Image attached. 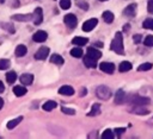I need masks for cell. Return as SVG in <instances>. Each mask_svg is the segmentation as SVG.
<instances>
[{
    "mask_svg": "<svg viewBox=\"0 0 153 139\" xmlns=\"http://www.w3.org/2000/svg\"><path fill=\"white\" fill-rule=\"evenodd\" d=\"M110 49H111L112 51H115L116 53H118V55H124L123 37H122V33H121V32H117V33L115 34V38H114L112 42H111Z\"/></svg>",
    "mask_w": 153,
    "mask_h": 139,
    "instance_id": "cell-1",
    "label": "cell"
},
{
    "mask_svg": "<svg viewBox=\"0 0 153 139\" xmlns=\"http://www.w3.org/2000/svg\"><path fill=\"white\" fill-rule=\"evenodd\" d=\"M96 94L100 100H109L111 97V90L106 86H99L96 89Z\"/></svg>",
    "mask_w": 153,
    "mask_h": 139,
    "instance_id": "cell-2",
    "label": "cell"
},
{
    "mask_svg": "<svg viewBox=\"0 0 153 139\" xmlns=\"http://www.w3.org/2000/svg\"><path fill=\"white\" fill-rule=\"evenodd\" d=\"M63 21H65V24H66L69 29H74V27L76 26V24H78V19H76V17H75L74 14H72V13L66 14L65 18H63Z\"/></svg>",
    "mask_w": 153,
    "mask_h": 139,
    "instance_id": "cell-3",
    "label": "cell"
},
{
    "mask_svg": "<svg viewBox=\"0 0 153 139\" xmlns=\"http://www.w3.org/2000/svg\"><path fill=\"white\" fill-rule=\"evenodd\" d=\"M97 24H98V20H97L96 18H91V19L86 20V21L82 24V30H84L85 32H90V31H92V30L96 27Z\"/></svg>",
    "mask_w": 153,
    "mask_h": 139,
    "instance_id": "cell-4",
    "label": "cell"
},
{
    "mask_svg": "<svg viewBox=\"0 0 153 139\" xmlns=\"http://www.w3.org/2000/svg\"><path fill=\"white\" fill-rule=\"evenodd\" d=\"M32 20H33V24H35V25H39V24L43 21V11H42L41 7H37V8L35 10Z\"/></svg>",
    "mask_w": 153,
    "mask_h": 139,
    "instance_id": "cell-5",
    "label": "cell"
},
{
    "mask_svg": "<svg viewBox=\"0 0 153 139\" xmlns=\"http://www.w3.org/2000/svg\"><path fill=\"white\" fill-rule=\"evenodd\" d=\"M47 37H48V33H47L45 31L38 30V31L35 32V34L32 36V39H33L35 42H37V43H43V42L47 39Z\"/></svg>",
    "mask_w": 153,
    "mask_h": 139,
    "instance_id": "cell-6",
    "label": "cell"
},
{
    "mask_svg": "<svg viewBox=\"0 0 153 139\" xmlns=\"http://www.w3.org/2000/svg\"><path fill=\"white\" fill-rule=\"evenodd\" d=\"M48 55H49V49L47 46H42L35 53V58L36 59H45L48 57Z\"/></svg>",
    "mask_w": 153,
    "mask_h": 139,
    "instance_id": "cell-7",
    "label": "cell"
},
{
    "mask_svg": "<svg viewBox=\"0 0 153 139\" xmlns=\"http://www.w3.org/2000/svg\"><path fill=\"white\" fill-rule=\"evenodd\" d=\"M99 69H100L102 71L106 72V74H112V72H114V70H115V65H114V63L103 62V63H100Z\"/></svg>",
    "mask_w": 153,
    "mask_h": 139,
    "instance_id": "cell-8",
    "label": "cell"
},
{
    "mask_svg": "<svg viewBox=\"0 0 153 139\" xmlns=\"http://www.w3.org/2000/svg\"><path fill=\"white\" fill-rule=\"evenodd\" d=\"M136 13V4H131L123 10V14L127 17H134Z\"/></svg>",
    "mask_w": 153,
    "mask_h": 139,
    "instance_id": "cell-9",
    "label": "cell"
},
{
    "mask_svg": "<svg viewBox=\"0 0 153 139\" xmlns=\"http://www.w3.org/2000/svg\"><path fill=\"white\" fill-rule=\"evenodd\" d=\"M32 18H33V14H14V15H12V19L17 20V21H29V20H32Z\"/></svg>",
    "mask_w": 153,
    "mask_h": 139,
    "instance_id": "cell-10",
    "label": "cell"
},
{
    "mask_svg": "<svg viewBox=\"0 0 153 139\" xmlns=\"http://www.w3.org/2000/svg\"><path fill=\"white\" fill-rule=\"evenodd\" d=\"M19 80H20V82H22L23 84L29 86V84H31V83L33 82V75H32V74H23V75L19 77Z\"/></svg>",
    "mask_w": 153,
    "mask_h": 139,
    "instance_id": "cell-11",
    "label": "cell"
},
{
    "mask_svg": "<svg viewBox=\"0 0 153 139\" xmlns=\"http://www.w3.org/2000/svg\"><path fill=\"white\" fill-rule=\"evenodd\" d=\"M84 64L87 68H96L97 67V59H94V58L90 57L88 55H86L84 57Z\"/></svg>",
    "mask_w": 153,
    "mask_h": 139,
    "instance_id": "cell-12",
    "label": "cell"
},
{
    "mask_svg": "<svg viewBox=\"0 0 153 139\" xmlns=\"http://www.w3.org/2000/svg\"><path fill=\"white\" fill-rule=\"evenodd\" d=\"M59 93L62 94V95L69 96V95H73V94H74V89H73V87H71V86H62V87L59 88Z\"/></svg>",
    "mask_w": 153,
    "mask_h": 139,
    "instance_id": "cell-13",
    "label": "cell"
},
{
    "mask_svg": "<svg viewBox=\"0 0 153 139\" xmlns=\"http://www.w3.org/2000/svg\"><path fill=\"white\" fill-rule=\"evenodd\" d=\"M133 103L135 106H143V105L149 103V99L148 97H142V96H136V97L133 99Z\"/></svg>",
    "mask_w": 153,
    "mask_h": 139,
    "instance_id": "cell-14",
    "label": "cell"
},
{
    "mask_svg": "<svg viewBox=\"0 0 153 139\" xmlns=\"http://www.w3.org/2000/svg\"><path fill=\"white\" fill-rule=\"evenodd\" d=\"M88 39L85 38V37H74L72 39V44L76 45V46H84L85 44H87Z\"/></svg>",
    "mask_w": 153,
    "mask_h": 139,
    "instance_id": "cell-15",
    "label": "cell"
},
{
    "mask_svg": "<svg viewBox=\"0 0 153 139\" xmlns=\"http://www.w3.org/2000/svg\"><path fill=\"white\" fill-rule=\"evenodd\" d=\"M87 55H88L90 57L94 58V59H98V58H100L102 52H100L99 50L94 49V48H88V49H87Z\"/></svg>",
    "mask_w": 153,
    "mask_h": 139,
    "instance_id": "cell-16",
    "label": "cell"
},
{
    "mask_svg": "<svg viewBox=\"0 0 153 139\" xmlns=\"http://www.w3.org/2000/svg\"><path fill=\"white\" fill-rule=\"evenodd\" d=\"M131 68H133V65H131L130 62H128V61H123V62L120 63L118 70H120L121 72H126V71H129Z\"/></svg>",
    "mask_w": 153,
    "mask_h": 139,
    "instance_id": "cell-17",
    "label": "cell"
},
{
    "mask_svg": "<svg viewBox=\"0 0 153 139\" xmlns=\"http://www.w3.org/2000/svg\"><path fill=\"white\" fill-rule=\"evenodd\" d=\"M26 91L27 90L24 86H14V88H13V93L16 96H23L26 94Z\"/></svg>",
    "mask_w": 153,
    "mask_h": 139,
    "instance_id": "cell-18",
    "label": "cell"
},
{
    "mask_svg": "<svg viewBox=\"0 0 153 139\" xmlns=\"http://www.w3.org/2000/svg\"><path fill=\"white\" fill-rule=\"evenodd\" d=\"M102 17H103V20L105 23H108V24H110V23L114 21V13L110 12V11H104Z\"/></svg>",
    "mask_w": 153,
    "mask_h": 139,
    "instance_id": "cell-19",
    "label": "cell"
},
{
    "mask_svg": "<svg viewBox=\"0 0 153 139\" xmlns=\"http://www.w3.org/2000/svg\"><path fill=\"white\" fill-rule=\"evenodd\" d=\"M50 62H51V63H54V64L61 65V64H63L65 59H63V58H62L60 55H57V53H54V55H51V57H50Z\"/></svg>",
    "mask_w": 153,
    "mask_h": 139,
    "instance_id": "cell-20",
    "label": "cell"
},
{
    "mask_svg": "<svg viewBox=\"0 0 153 139\" xmlns=\"http://www.w3.org/2000/svg\"><path fill=\"white\" fill-rule=\"evenodd\" d=\"M27 52V49H26V46L25 45H18L17 48H16V56L17 57H23L25 53Z\"/></svg>",
    "mask_w": 153,
    "mask_h": 139,
    "instance_id": "cell-21",
    "label": "cell"
},
{
    "mask_svg": "<svg viewBox=\"0 0 153 139\" xmlns=\"http://www.w3.org/2000/svg\"><path fill=\"white\" fill-rule=\"evenodd\" d=\"M124 97H126V93H124L122 89H120V90L116 93V96H115V102H116L117 105H118V103H123Z\"/></svg>",
    "mask_w": 153,
    "mask_h": 139,
    "instance_id": "cell-22",
    "label": "cell"
},
{
    "mask_svg": "<svg viewBox=\"0 0 153 139\" xmlns=\"http://www.w3.org/2000/svg\"><path fill=\"white\" fill-rule=\"evenodd\" d=\"M22 120H23V116H18V118H16V119L10 120V121L7 122V125H6V126H7V128H8V129H12V128H14V127H16V126L22 121Z\"/></svg>",
    "mask_w": 153,
    "mask_h": 139,
    "instance_id": "cell-23",
    "label": "cell"
},
{
    "mask_svg": "<svg viewBox=\"0 0 153 139\" xmlns=\"http://www.w3.org/2000/svg\"><path fill=\"white\" fill-rule=\"evenodd\" d=\"M16 80H17V74H16L14 71H8V72L6 74V81H7L10 84L14 83Z\"/></svg>",
    "mask_w": 153,
    "mask_h": 139,
    "instance_id": "cell-24",
    "label": "cell"
},
{
    "mask_svg": "<svg viewBox=\"0 0 153 139\" xmlns=\"http://www.w3.org/2000/svg\"><path fill=\"white\" fill-rule=\"evenodd\" d=\"M99 113H100V105H99V103H94V105L92 106V108H91V112H90L87 115L94 116V115H98Z\"/></svg>",
    "mask_w": 153,
    "mask_h": 139,
    "instance_id": "cell-25",
    "label": "cell"
},
{
    "mask_svg": "<svg viewBox=\"0 0 153 139\" xmlns=\"http://www.w3.org/2000/svg\"><path fill=\"white\" fill-rule=\"evenodd\" d=\"M71 55H72L73 57H75V58H80V57H82L84 52H82L81 48L78 46V48H74V49L71 50Z\"/></svg>",
    "mask_w": 153,
    "mask_h": 139,
    "instance_id": "cell-26",
    "label": "cell"
},
{
    "mask_svg": "<svg viewBox=\"0 0 153 139\" xmlns=\"http://www.w3.org/2000/svg\"><path fill=\"white\" fill-rule=\"evenodd\" d=\"M55 107H56V102L55 101H47L45 103H43V109L47 110V112L53 110Z\"/></svg>",
    "mask_w": 153,
    "mask_h": 139,
    "instance_id": "cell-27",
    "label": "cell"
},
{
    "mask_svg": "<svg viewBox=\"0 0 153 139\" xmlns=\"http://www.w3.org/2000/svg\"><path fill=\"white\" fill-rule=\"evenodd\" d=\"M152 63H148V62H146V63H142V64H140L139 67H137V71H147V70H149V69H152Z\"/></svg>",
    "mask_w": 153,
    "mask_h": 139,
    "instance_id": "cell-28",
    "label": "cell"
},
{
    "mask_svg": "<svg viewBox=\"0 0 153 139\" xmlns=\"http://www.w3.org/2000/svg\"><path fill=\"white\" fill-rule=\"evenodd\" d=\"M143 29H148V30H153V19L152 18H147L143 20L142 23Z\"/></svg>",
    "mask_w": 153,
    "mask_h": 139,
    "instance_id": "cell-29",
    "label": "cell"
},
{
    "mask_svg": "<svg viewBox=\"0 0 153 139\" xmlns=\"http://www.w3.org/2000/svg\"><path fill=\"white\" fill-rule=\"evenodd\" d=\"M10 65H11V62H10V59H5V58L0 59V70H5V69H8V68H10Z\"/></svg>",
    "mask_w": 153,
    "mask_h": 139,
    "instance_id": "cell-30",
    "label": "cell"
},
{
    "mask_svg": "<svg viewBox=\"0 0 153 139\" xmlns=\"http://www.w3.org/2000/svg\"><path fill=\"white\" fill-rule=\"evenodd\" d=\"M100 137H102L103 139H112V138H114V133H112L111 129H105V131L102 133Z\"/></svg>",
    "mask_w": 153,
    "mask_h": 139,
    "instance_id": "cell-31",
    "label": "cell"
},
{
    "mask_svg": "<svg viewBox=\"0 0 153 139\" xmlns=\"http://www.w3.org/2000/svg\"><path fill=\"white\" fill-rule=\"evenodd\" d=\"M71 6V0H60V7L62 10H68Z\"/></svg>",
    "mask_w": 153,
    "mask_h": 139,
    "instance_id": "cell-32",
    "label": "cell"
},
{
    "mask_svg": "<svg viewBox=\"0 0 153 139\" xmlns=\"http://www.w3.org/2000/svg\"><path fill=\"white\" fill-rule=\"evenodd\" d=\"M143 44L146 46H153V36H147L143 40Z\"/></svg>",
    "mask_w": 153,
    "mask_h": 139,
    "instance_id": "cell-33",
    "label": "cell"
},
{
    "mask_svg": "<svg viewBox=\"0 0 153 139\" xmlns=\"http://www.w3.org/2000/svg\"><path fill=\"white\" fill-rule=\"evenodd\" d=\"M61 110H62V113H65V114H69V115H73V114H75V110H74V109H72V108L61 107Z\"/></svg>",
    "mask_w": 153,
    "mask_h": 139,
    "instance_id": "cell-34",
    "label": "cell"
},
{
    "mask_svg": "<svg viewBox=\"0 0 153 139\" xmlns=\"http://www.w3.org/2000/svg\"><path fill=\"white\" fill-rule=\"evenodd\" d=\"M147 10H148L149 13L153 14V0H149V1H148V4H147Z\"/></svg>",
    "mask_w": 153,
    "mask_h": 139,
    "instance_id": "cell-35",
    "label": "cell"
},
{
    "mask_svg": "<svg viewBox=\"0 0 153 139\" xmlns=\"http://www.w3.org/2000/svg\"><path fill=\"white\" fill-rule=\"evenodd\" d=\"M133 40H134L135 44H139L140 40H141V34H134L133 36Z\"/></svg>",
    "mask_w": 153,
    "mask_h": 139,
    "instance_id": "cell-36",
    "label": "cell"
},
{
    "mask_svg": "<svg viewBox=\"0 0 153 139\" xmlns=\"http://www.w3.org/2000/svg\"><path fill=\"white\" fill-rule=\"evenodd\" d=\"M78 5H79V7H80V8H84V10H87V8H88V7H87V2H86V1H81V2H79Z\"/></svg>",
    "mask_w": 153,
    "mask_h": 139,
    "instance_id": "cell-37",
    "label": "cell"
},
{
    "mask_svg": "<svg viewBox=\"0 0 153 139\" xmlns=\"http://www.w3.org/2000/svg\"><path fill=\"white\" fill-rule=\"evenodd\" d=\"M115 132H116L117 134H122V133L124 132V128H116V129H115Z\"/></svg>",
    "mask_w": 153,
    "mask_h": 139,
    "instance_id": "cell-38",
    "label": "cell"
},
{
    "mask_svg": "<svg viewBox=\"0 0 153 139\" xmlns=\"http://www.w3.org/2000/svg\"><path fill=\"white\" fill-rule=\"evenodd\" d=\"M4 89H5V86H4V83L0 81V93H2V91H4Z\"/></svg>",
    "mask_w": 153,
    "mask_h": 139,
    "instance_id": "cell-39",
    "label": "cell"
},
{
    "mask_svg": "<svg viewBox=\"0 0 153 139\" xmlns=\"http://www.w3.org/2000/svg\"><path fill=\"white\" fill-rule=\"evenodd\" d=\"M94 45H96V46H98V48H99V46H100V48H103V43H102V42H97V43H94Z\"/></svg>",
    "mask_w": 153,
    "mask_h": 139,
    "instance_id": "cell-40",
    "label": "cell"
},
{
    "mask_svg": "<svg viewBox=\"0 0 153 139\" xmlns=\"http://www.w3.org/2000/svg\"><path fill=\"white\" fill-rule=\"evenodd\" d=\"M2 106H4V100H2L1 97H0V109L2 108Z\"/></svg>",
    "mask_w": 153,
    "mask_h": 139,
    "instance_id": "cell-41",
    "label": "cell"
},
{
    "mask_svg": "<svg viewBox=\"0 0 153 139\" xmlns=\"http://www.w3.org/2000/svg\"><path fill=\"white\" fill-rule=\"evenodd\" d=\"M100 1H106V0H100Z\"/></svg>",
    "mask_w": 153,
    "mask_h": 139,
    "instance_id": "cell-42",
    "label": "cell"
}]
</instances>
